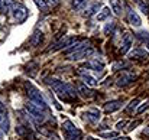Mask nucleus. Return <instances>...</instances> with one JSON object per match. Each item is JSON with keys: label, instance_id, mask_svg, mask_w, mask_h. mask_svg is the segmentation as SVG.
Returning a JSON list of instances; mask_svg holds the SVG:
<instances>
[{"label": "nucleus", "instance_id": "nucleus-1", "mask_svg": "<svg viewBox=\"0 0 149 140\" xmlns=\"http://www.w3.org/2000/svg\"><path fill=\"white\" fill-rule=\"evenodd\" d=\"M56 95L59 97L61 101H74L77 100V91H75V87L71 85V84H59L55 90H54Z\"/></svg>", "mask_w": 149, "mask_h": 140}, {"label": "nucleus", "instance_id": "nucleus-2", "mask_svg": "<svg viewBox=\"0 0 149 140\" xmlns=\"http://www.w3.org/2000/svg\"><path fill=\"white\" fill-rule=\"evenodd\" d=\"M25 108H26V111L29 113V116L32 117V120H35L36 123H44V121H45V119H47L45 110L41 108L39 105H36L33 101L29 100V101L25 104Z\"/></svg>", "mask_w": 149, "mask_h": 140}, {"label": "nucleus", "instance_id": "nucleus-3", "mask_svg": "<svg viewBox=\"0 0 149 140\" xmlns=\"http://www.w3.org/2000/svg\"><path fill=\"white\" fill-rule=\"evenodd\" d=\"M26 90H28V95H29V100L31 101H33L36 105H39L41 108H44V110H47V101H45V98H44V95L39 93V90L38 88H35L31 82H26Z\"/></svg>", "mask_w": 149, "mask_h": 140}, {"label": "nucleus", "instance_id": "nucleus-4", "mask_svg": "<svg viewBox=\"0 0 149 140\" xmlns=\"http://www.w3.org/2000/svg\"><path fill=\"white\" fill-rule=\"evenodd\" d=\"M135 80H136V74L130 69H125L116 77V85L123 88V87H127L129 84H132Z\"/></svg>", "mask_w": 149, "mask_h": 140}, {"label": "nucleus", "instance_id": "nucleus-5", "mask_svg": "<svg viewBox=\"0 0 149 140\" xmlns=\"http://www.w3.org/2000/svg\"><path fill=\"white\" fill-rule=\"evenodd\" d=\"M10 12H12L13 19H15L17 23H23V22L28 19V16H29L28 9H26L23 4H20V3H15V6L12 7Z\"/></svg>", "mask_w": 149, "mask_h": 140}, {"label": "nucleus", "instance_id": "nucleus-6", "mask_svg": "<svg viewBox=\"0 0 149 140\" xmlns=\"http://www.w3.org/2000/svg\"><path fill=\"white\" fill-rule=\"evenodd\" d=\"M93 52H94V49L91 46H84V48H81V49H78V51H75V52H72L68 56H70L71 61H80L83 58H88Z\"/></svg>", "mask_w": 149, "mask_h": 140}, {"label": "nucleus", "instance_id": "nucleus-7", "mask_svg": "<svg viewBox=\"0 0 149 140\" xmlns=\"http://www.w3.org/2000/svg\"><path fill=\"white\" fill-rule=\"evenodd\" d=\"M129 58L132 61H146L149 58V53L148 51H145L143 48H136V49L129 52Z\"/></svg>", "mask_w": 149, "mask_h": 140}, {"label": "nucleus", "instance_id": "nucleus-8", "mask_svg": "<svg viewBox=\"0 0 149 140\" xmlns=\"http://www.w3.org/2000/svg\"><path fill=\"white\" fill-rule=\"evenodd\" d=\"M83 116H84V120H86L87 123H91V124H96L97 121H100V119H101V113H100V110H97V108L87 110Z\"/></svg>", "mask_w": 149, "mask_h": 140}, {"label": "nucleus", "instance_id": "nucleus-9", "mask_svg": "<svg viewBox=\"0 0 149 140\" xmlns=\"http://www.w3.org/2000/svg\"><path fill=\"white\" fill-rule=\"evenodd\" d=\"M77 42V38H72V36H67L64 39H61L58 44H55L54 48H51L49 51H59V49H67L68 46H71L72 44Z\"/></svg>", "mask_w": 149, "mask_h": 140}, {"label": "nucleus", "instance_id": "nucleus-10", "mask_svg": "<svg viewBox=\"0 0 149 140\" xmlns=\"http://www.w3.org/2000/svg\"><path fill=\"white\" fill-rule=\"evenodd\" d=\"M130 46H132V35L129 32H126L125 36H123V39H122V46L119 49V52L122 55H125V53H127L130 51Z\"/></svg>", "mask_w": 149, "mask_h": 140}, {"label": "nucleus", "instance_id": "nucleus-11", "mask_svg": "<svg viewBox=\"0 0 149 140\" xmlns=\"http://www.w3.org/2000/svg\"><path fill=\"white\" fill-rule=\"evenodd\" d=\"M122 100H111V101H107L104 104V111L106 113H114L117 110L122 108Z\"/></svg>", "mask_w": 149, "mask_h": 140}, {"label": "nucleus", "instance_id": "nucleus-12", "mask_svg": "<svg viewBox=\"0 0 149 140\" xmlns=\"http://www.w3.org/2000/svg\"><path fill=\"white\" fill-rule=\"evenodd\" d=\"M127 20H129L130 25H133V26H136V28H139V26L142 25V19L139 17V15H138L133 9H127Z\"/></svg>", "mask_w": 149, "mask_h": 140}, {"label": "nucleus", "instance_id": "nucleus-13", "mask_svg": "<svg viewBox=\"0 0 149 140\" xmlns=\"http://www.w3.org/2000/svg\"><path fill=\"white\" fill-rule=\"evenodd\" d=\"M78 93L81 94V97H84V98H87V100L96 97V91L90 90V88L87 87V84H84V82H80V84H78Z\"/></svg>", "mask_w": 149, "mask_h": 140}, {"label": "nucleus", "instance_id": "nucleus-14", "mask_svg": "<svg viewBox=\"0 0 149 140\" xmlns=\"http://www.w3.org/2000/svg\"><path fill=\"white\" fill-rule=\"evenodd\" d=\"M9 117H7V113L6 110H0V130L3 133H7L9 132Z\"/></svg>", "mask_w": 149, "mask_h": 140}, {"label": "nucleus", "instance_id": "nucleus-15", "mask_svg": "<svg viewBox=\"0 0 149 140\" xmlns=\"http://www.w3.org/2000/svg\"><path fill=\"white\" fill-rule=\"evenodd\" d=\"M100 7H101V3H93L91 6H88V7L83 12V16H84V17H91V16H94L100 10Z\"/></svg>", "mask_w": 149, "mask_h": 140}, {"label": "nucleus", "instance_id": "nucleus-16", "mask_svg": "<svg viewBox=\"0 0 149 140\" xmlns=\"http://www.w3.org/2000/svg\"><path fill=\"white\" fill-rule=\"evenodd\" d=\"M110 7H111V12H114V15H117V16H120L123 13L122 0H110Z\"/></svg>", "mask_w": 149, "mask_h": 140}, {"label": "nucleus", "instance_id": "nucleus-17", "mask_svg": "<svg viewBox=\"0 0 149 140\" xmlns=\"http://www.w3.org/2000/svg\"><path fill=\"white\" fill-rule=\"evenodd\" d=\"M42 39H44V33H42L41 30H38V29H36V30L33 32V35L31 36V45H32V46H35V48L39 46V45H41V42H42Z\"/></svg>", "mask_w": 149, "mask_h": 140}, {"label": "nucleus", "instance_id": "nucleus-18", "mask_svg": "<svg viewBox=\"0 0 149 140\" xmlns=\"http://www.w3.org/2000/svg\"><path fill=\"white\" fill-rule=\"evenodd\" d=\"M80 74H81V77H83V80H84V84H87V85H90V87L97 85V80H96L94 77L88 75V74L84 72V71H80Z\"/></svg>", "mask_w": 149, "mask_h": 140}, {"label": "nucleus", "instance_id": "nucleus-19", "mask_svg": "<svg viewBox=\"0 0 149 140\" xmlns=\"http://www.w3.org/2000/svg\"><path fill=\"white\" fill-rule=\"evenodd\" d=\"M65 140H83V133L81 130L75 129L70 133H65Z\"/></svg>", "mask_w": 149, "mask_h": 140}, {"label": "nucleus", "instance_id": "nucleus-20", "mask_svg": "<svg viewBox=\"0 0 149 140\" xmlns=\"http://www.w3.org/2000/svg\"><path fill=\"white\" fill-rule=\"evenodd\" d=\"M87 65H88L91 69H94V71H99V72H101V71L104 69V64H103L101 61H99V59H90Z\"/></svg>", "mask_w": 149, "mask_h": 140}, {"label": "nucleus", "instance_id": "nucleus-21", "mask_svg": "<svg viewBox=\"0 0 149 140\" xmlns=\"http://www.w3.org/2000/svg\"><path fill=\"white\" fill-rule=\"evenodd\" d=\"M114 29H116V22H114V20H111V22L106 23V26H104L103 32H104V35H107V36H109V35H113Z\"/></svg>", "mask_w": 149, "mask_h": 140}, {"label": "nucleus", "instance_id": "nucleus-22", "mask_svg": "<svg viewBox=\"0 0 149 140\" xmlns=\"http://www.w3.org/2000/svg\"><path fill=\"white\" fill-rule=\"evenodd\" d=\"M77 127L74 126V123L71 121V120H65V121H62V130H64V133H70V132H72V130H75Z\"/></svg>", "mask_w": 149, "mask_h": 140}, {"label": "nucleus", "instance_id": "nucleus-23", "mask_svg": "<svg viewBox=\"0 0 149 140\" xmlns=\"http://www.w3.org/2000/svg\"><path fill=\"white\" fill-rule=\"evenodd\" d=\"M13 6H15L13 0H1V3H0V7H1L3 12H10Z\"/></svg>", "mask_w": 149, "mask_h": 140}, {"label": "nucleus", "instance_id": "nucleus-24", "mask_svg": "<svg viewBox=\"0 0 149 140\" xmlns=\"http://www.w3.org/2000/svg\"><path fill=\"white\" fill-rule=\"evenodd\" d=\"M109 16H110V9H109V7H103L101 12L97 13V20H99V22H103V20H106Z\"/></svg>", "mask_w": 149, "mask_h": 140}, {"label": "nucleus", "instance_id": "nucleus-25", "mask_svg": "<svg viewBox=\"0 0 149 140\" xmlns=\"http://www.w3.org/2000/svg\"><path fill=\"white\" fill-rule=\"evenodd\" d=\"M136 3H138V6H139L141 12H142L145 16H149V4L148 3H145L143 0H136Z\"/></svg>", "mask_w": 149, "mask_h": 140}, {"label": "nucleus", "instance_id": "nucleus-26", "mask_svg": "<svg viewBox=\"0 0 149 140\" xmlns=\"http://www.w3.org/2000/svg\"><path fill=\"white\" fill-rule=\"evenodd\" d=\"M16 133L19 134V136H22V137H26V136H29V127H25V126H17L16 127Z\"/></svg>", "mask_w": 149, "mask_h": 140}, {"label": "nucleus", "instance_id": "nucleus-27", "mask_svg": "<svg viewBox=\"0 0 149 140\" xmlns=\"http://www.w3.org/2000/svg\"><path fill=\"white\" fill-rule=\"evenodd\" d=\"M141 103V100L139 98H135V100H132L130 103H129V105L126 107V110H127V113H133L135 110H136V107H138V104Z\"/></svg>", "mask_w": 149, "mask_h": 140}, {"label": "nucleus", "instance_id": "nucleus-28", "mask_svg": "<svg viewBox=\"0 0 149 140\" xmlns=\"http://www.w3.org/2000/svg\"><path fill=\"white\" fill-rule=\"evenodd\" d=\"M88 3V0H72L71 1V6H72V9H75V10H78V9H81L84 4H87Z\"/></svg>", "mask_w": 149, "mask_h": 140}, {"label": "nucleus", "instance_id": "nucleus-29", "mask_svg": "<svg viewBox=\"0 0 149 140\" xmlns=\"http://www.w3.org/2000/svg\"><path fill=\"white\" fill-rule=\"evenodd\" d=\"M100 137H103V139H114V137H117L119 136V133L117 132H107V133H99Z\"/></svg>", "mask_w": 149, "mask_h": 140}, {"label": "nucleus", "instance_id": "nucleus-30", "mask_svg": "<svg viewBox=\"0 0 149 140\" xmlns=\"http://www.w3.org/2000/svg\"><path fill=\"white\" fill-rule=\"evenodd\" d=\"M35 3H36V6H38L42 12H47V10L49 9V6H48V3H47L45 0H35Z\"/></svg>", "mask_w": 149, "mask_h": 140}, {"label": "nucleus", "instance_id": "nucleus-31", "mask_svg": "<svg viewBox=\"0 0 149 140\" xmlns=\"http://www.w3.org/2000/svg\"><path fill=\"white\" fill-rule=\"evenodd\" d=\"M136 38H138L139 41H149V32H146V30H141V32L136 33Z\"/></svg>", "mask_w": 149, "mask_h": 140}, {"label": "nucleus", "instance_id": "nucleus-32", "mask_svg": "<svg viewBox=\"0 0 149 140\" xmlns=\"http://www.w3.org/2000/svg\"><path fill=\"white\" fill-rule=\"evenodd\" d=\"M142 121L141 120H135V121H132L130 124H129V127H126V132H132L133 129H136V126H139Z\"/></svg>", "mask_w": 149, "mask_h": 140}, {"label": "nucleus", "instance_id": "nucleus-33", "mask_svg": "<svg viewBox=\"0 0 149 140\" xmlns=\"http://www.w3.org/2000/svg\"><path fill=\"white\" fill-rule=\"evenodd\" d=\"M148 107H149V100H146V101L143 103V105H141V107L136 110V113H138V114H141V113H143V111H145Z\"/></svg>", "mask_w": 149, "mask_h": 140}, {"label": "nucleus", "instance_id": "nucleus-34", "mask_svg": "<svg viewBox=\"0 0 149 140\" xmlns=\"http://www.w3.org/2000/svg\"><path fill=\"white\" fill-rule=\"evenodd\" d=\"M126 124H127V121H126V120H122V121H119V123L116 124V129H117V130H122Z\"/></svg>", "mask_w": 149, "mask_h": 140}, {"label": "nucleus", "instance_id": "nucleus-35", "mask_svg": "<svg viewBox=\"0 0 149 140\" xmlns=\"http://www.w3.org/2000/svg\"><path fill=\"white\" fill-rule=\"evenodd\" d=\"M47 3H48V6H52V7H55V6H58L59 4V0H45Z\"/></svg>", "mask_w": 149, "mask_h": 140}, {"label": "nucleus", "instance_id": "nucleus-36", "mask_svg": "<svg viewBox=\"0 0 149 140\" xmlns=\"http://www.w3.org/2000/svg\"><path fill=\"white\" fill-rule=\"evenodd\" d=\"M123 67H125V62H122V61H120V62L114 64V67H113V68H114V69H117V68H123Z\"/></svg>", "mask_w": 149, "mask_h": 140}, {"label": "nucleus", "instance_id": "nucleus-37", "mask_svg": "<svg viewBox=\"0 0 149 140\" xmlns=\"http://www.w3.org/2000/svg\"><path fill=\"white\" fill-rule=\"evenodd\" d=\"M113 140H130V139H129L127 136H125V137H114Z\"/></svg>", "mask_w": 149, "mask_h": 140}, {"label": "nucleus", "instance_id": "nucleus-38", "mask_svg": "<svg viewBox=\"0 0 149 140\" xmlns=\"http://www.w3.org/2000/svg\"><path fill=\"white\" fill-rule=\"evenodd\" d=\"M143 134H146V136H149V127H146V129L143 130Z\"/></svg>", "mask_w": 149, "mask_h": 140}, {"label": "nucleus", "instance_id": "nucleus-39", "mask_svg": "<svg viewBox=\"0 0 149 140\" xmlns=\"http://www.w3.org/2000/svg\"><path fill=\"white\" fill-rule=\"evenodd\" d=\"M87 140H100V139H94V137H87Z\"/></svg>", "mask_w": 149, "mask_h": 140}, {"label": "nucleus", "instance_id": "nucleus-40", "mask_svg": "<svg viewBox=\"0 0 149 140\" xmlns=\"http://www.w3.org/2000/svg\"><path fill=\"white\" fill-rule=\"evenodd\" d=\"M0 110H4V107H3V104H1V101H0Z\"/></svg>", "mask_w": 149, "mask_h": 140}, {"label": "nucleus", "instance_id": "nucleus-41", "mask_svg": "<svg viewBox=\"0 0 149 140\" xmlns=\"http://www.w3.org/2000/svg\"><path fill=\"white\" fill-rule=\"evenodd\" d=\"M146 49L149 51V41H148V44H146Z\"/></svg>", "mask_w": 149, "mask_h": 140}, {"label": "nucleus", "instance_id": "nucleus-42", "mask_svg": "<svg viewBox=\"0 0 149 140\" xmlns=\"http://www.w3.org/2000/svg\"><path fill=\"white\" fill-rule=\"evenodd\" d=\"M0 3H1V0H0Z\"/></svg>", "mask_w": 149, "mask_h": 140}]
</instances>
